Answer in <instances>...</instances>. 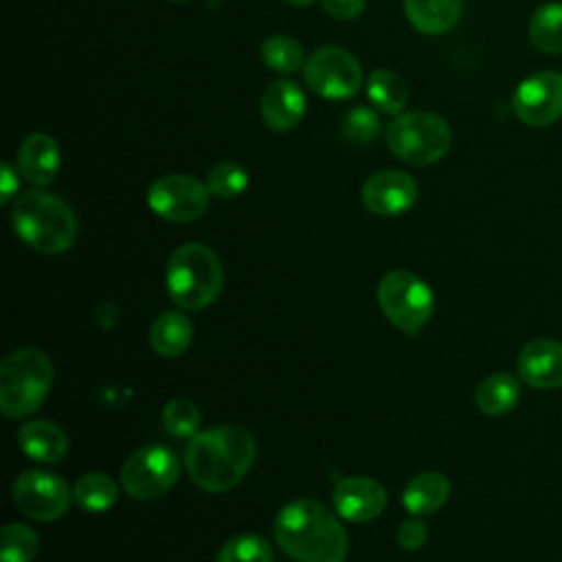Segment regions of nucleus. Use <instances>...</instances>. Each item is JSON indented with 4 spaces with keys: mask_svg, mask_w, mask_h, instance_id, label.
Wrapping results in <instances>:
<instances>
[{
    "mask_svg": "<svg viewBox=\"0 0 562 562\" xmlns=\"http://www.w3.org/2000/svg\"><path fill=\"white\" fill-rule=\"evenodd\" d=\"M116 496V483L103 472H88L72 487L75 503L86 512H105L114 505Z\"/></svg>",
    "mask_w": 562,
    "mask_h": 562,
    "instance_id": "obj_25",
    "label": "nucleus"
},
{
    "mask_svg": "<svg viewBox=\"0 0 562 562\" xmlns=\"http://www.w3.org/2000/svg\"><path fill=\"white\" fill-rule=\"evenodd\" d=\"M11 222L20 239L44 255L68 250L77 237L72 209L46 191L22 193L13 204Z\"/></svg>",
    "mask_w": 562,
    "mask_h": 562,
    "instance_id": "obj_3",
    "label": "nucleus"
},
{
    "mask_svg": "<svg viewBox=\"0 0 562 562\" xmlns=\"http://www.w3.org/2000/svg\"><path fill=\"white\" fill-rule=\"evenodd\" d=\"M37 533L22 522H9L0 533V562H31L37 555Z\"/></svg>",
    "mask_w": 562,
    "mask_h": 562,
    "instance_id": "obj_27",
    "label": "nucleus"
},
{
    "mask_svg": "<svg viewBox=\"0 0 562 562\" xmlns=\"http://www.w3.org/2000/svg\"><path fill=\"white\" fill-rule=\"evenodd\" d=\"M512 110L529 127H547L562 116V72L540 70L522 79L512 97Z\"/></svg>",
    "mask_w": 562,
    "mask_h": 562,
    "instance_id": "obj_11",
    "label": "nucleus"
},
{
    "mask_svg": "<svg viewBox=\"0 0 562 562\" xmlns=\"http://www.w3.org/2000/svg\"><path fill=\"white\" fill-rule=\"evenodd\" d=\"M417 200V182L400 169H384L362 184V204L375 215H400Z\"/></svg>",
    "mask_w": 562,
    "mask_h": 562,
    "instance_id": "obj_13",
    "label": "nucleus"
},
{
    "mask_svg": "<svg viewBox=\"0 0 562 562\" xmlns=\"http://www.w3.org/2000/svg\"><path fill=\"white\" fill-rule=\"evenodd\" d=\"M450 496V483L439 472H422L408 481L402 492V503L413 516L437 512Z\"/></svg>",
    "mask_w": 562,
    "mask_h": 562,
    "instance_id": "obj_20",
    "label": "nucleus"
},
{
    "mask_svg": "<svg viewBox=\"0 0 562 562\" xmlns=\"http://www.w3.org/2000/svg\"><path fill=\"white\" fill-rule=\"evenodd\" d=\"M274 540L299 562H342L349 549L340 520L312 498H296L277 514Z\"/></svg>",
    "mask_w": 562,
    "mask_h": 562,
    "instance_id": "obj_2",
    "label": "nucleus"
},
{
    "mask_svg": "<svg viewBox=\"0 0 562 562\" xmlns=\"http://www.w3.org/2000/svg\"><path fill=\"white\" fill-rule=\"evenodd\" d=\"M303 79L307 88L325 99H349L362 86V68L349 50L321 46L307 57Z\"/></svg>",
    "mask_w": 562,
    "mask_h": 562,
    "instance_id": "obj_8",
    "label": "nucleus"
},
{
    "mask_svg": "<svg viewBox=\"0 0 562 562\" xmlns=\"http://www.w3.org/2000/svg\"><path fill=\"white\" fill-rule=\"evenodd\" d=\"M518 375L533 389L562 386V342L538 338L518 353Z\"/></svg>",
    "mask_w": 562,
    "mask_h": 562,
    "instance_id": "obj_15",
    "label": "nucleus"
},
{
    "mask_svg": "<svg viewBox=\"0 0 562 562\" xmlns=\"http://www.w3.org/2000/svg\"><path fill=\"white\" fill-rule=\"evenodd\" d=\"M215 562H272V547L257 533H239L224 542Z\"/></svg>",
    "mask_w": 562,
    "mask_h": 562,
    "instance_id": "obj_28",
    "label": "nucleus"
},
{
    "mask_svg": "<svg viewBox=\"0 0 562 562\" xmlns=\"http://www.w3.org/2000/svg\"><path fill=\"white\" fill-rule=\"evenodd\" d=\"M193 338V325L191 321L180 312H162L149 329V342L151 349L165 358L180 356L187 351Z\"/></svg>",
    "mask_w": 562,
    "mask_h": 562,
    "instance_id": "obj_21",
    "label": "nucleus"
},
{
    "mask_svg": "<svg viewBox=\"0 0 562 562\" xmlns=\"http://www.w3.org/2000/svg\"><path fill=\"white\" fill-rule=\"evenodd\" d=\"M520 397V384L512 373L487 375L474 393V402L483 415L498 417L509 413Z\"/></svg>",
    "mask_w": 562,
    "mask_h": 562,
    "instance_id": "obj_22",
    "label": "nucleus"
},
{
    "mask_svg": "<svg viewBox=\"0 0 562 562\" xmlns=\"http://www.w3.org/2000/svg\"><path fill=\"white\" fill-rule=\"evenodd\" d=\"M209 189L193 176L169 173L158 178L149 191V209L167 222H193L204 215L209 206Z\"/></svg>",
    "mask_w": 562,
    "mask_h": 562,
    "instance_id": "obj_10",
    "label": "nucleus"
},
{
    "mask_svg": "<svg viewBox=\"0 0 562 562\" xmlns=\"http://www.w3.org/2000/svg\"><path fill=\"white\" fill-rule=\"evenodd\" d=\"M162 424L173 437H193L200 428V411L187 397H176L162 408Z\"/></svg>",
    "mask_w": 562,
    "mask_h": 562,
    "instance_id": "obj_30",
    "label": "nucleus"
},
{
    "mask_svg": "<svg viewBox=\"0 0 562 562\" xmlns=\"http://www.w3.org/2000/svg\"><path fill=\"white\" fill-rule=\"evenodd\" d=\"M283 2H288V4H292V7H307V4H312L314 0H283Z\"/></svg>",
    "mask_w": 562,
    "mask_h": 562,
    "instance_id": "obj_35",
    "label": "nucleus"
},
{
    "mask_svg": "<svg viewBox=\"0 0 562 562\" xmlns=\"http://www.w3.org/2000/svg\"><path fill=\"white\" fill-rule=\"evenodd\" d=\"M261 61L281 75L296 72L303 64V46L290 35H270L261 44Z\"/></svg>",
    "mask_w": 562,
    "mask_h": 562,
    "instance_id": "obj_26",
    "label": "nucleus"
},
{
    "mask_svg": "<svg viewBox=\"0 0 562 562\" xmlns=\"http://www.w3.org/2000/svg\"><path fill=\"white\" fill-rule=\"evenodd\" d=\"M18 443L24 450V454L40 463H57L59 459H64L68 450L66 432L57 424L46 419L26 422L18 430Z\"/></svg>",
    "mask_w": 562,
    "mask_h": 562,
    "instance_id": "obj_18",
    "label": "nucleus"
},
{
    "mask_svg": "<svg viewBox=\"0 0 562 562\" xmlns=\"http://www.w3.org/2000/svg\"><path fill=\"white\" fill-rule=\"evenodd\" d=\"M248 187V171L237 162H220L206 176V189L215 198H237Z\"/></svg>",
    "mask_w": 562,
    "mask_h": 562,
    "instance_id": "obj_29",
    "label": "nucleus"
},
{
    "mask_svg": "<svg viewBox=\"0 0 562 562\" xmlns=\"http://www.w3.org/2000/svg\"><path fill=\"white\" fill-rule=\"evenodd\" d=\"M378 303L382 314L406 334H417L428 323L435 307L428 283L408 270H393L382 277Z\"/></svg>",
    "mask_w": 562,
    "mask_h": 562,
    "instance_id": "obj_7",
    "label": "nucleus"
},
{
    "mask_svg": "<svg viewBox=\"0 0 562 562\" xmlns=\"http://www.w3.org/2000/svg\"><path fill=\"white\" fill-rule=\"evenodd\" d=\"M331 498L338 516L351 522L373 520L386 507V490L367 476H349L338 481Z\"/></svg>",
    "mask_w": 562,
    "mask_h": 562,
    "instance_id": "obj_14",
    "label": "nucleus"
},
{
    "mask_svg": "<svg viewBox=\"0 0 562 562\" xmlns=\"http://www.w3.org/2000/svg\"><path fill=\"white\" fill-rule=\"evenodd\" d=\"M321 4L336 20H356L364 11V0H321Z\"/></svg>",
    "mask_w": 562,
    "mask_h": 562,
    "instance_id": "obj_33",
    "label": "nucleus"
},
{
    "mask_svg": "<svg viewBox=\"0 0 562 562\" xmlns=\"http://www.w3.org/2000/svg\"><path fill=\"white\" fill-rule=\"evenodd\" d=\"M178 479V457L160 443L143 446L121 468L125 492L138 501L165 494Z\"/></svg>",
    "mask_w": 562,
    "mask_h": 562,
    "instance_id": "obj_9",
    "label": "nucleus"
},
{
    "mask_svg": "<svg viewBox=\"0 0 562 562\" xmlns=\"http://www.w3.org/2000/svg\"><path fill=\"white\" fill-rule=\"evenodd\" d=\"M404 11L419 33L441 35L457 24L463 0H404Z\"/></svg>",
    "mask_w": 562,
    "mask_h": 562,
    "instance_id": "obj_19",
    "label": "nucleus"
},
{
    "mask_svg": "<svg viewBox=\"0 0 562 562\" xmlns=\"http://www.w3.org/2000/svg\"><path fill=\"white\" fill-rule=\"evenodd\" d=\"M59 147L57 140L44 132L29 134L18 149L20 173L35 187H46L59 171Z\"/></svg>",
    "mask_w": 562,
    "mask_h": 562,
    "instance_id": "obj_17",
    "label": "nucleus"
},
{
    "mask_svg": "<svg viewBox=\"0 0 562 562\" xmlns=\"http://www.w3.org/2000/svg\"><path fill=\"white\" fill-rule=\"evenodd\" d=\"M169 2H187V0H169Z\"/></svg>",
    "mask_w": 562,
    "mask_h": 562,
    "instance_id": "obj_36",
    "label": "nucleus"
},
{
    "mask_svg": "<svg viewBox=\"0 0 562 562\" xmlns=\"http://www.w3.org/2000/svg\"><path fill=\"white\" fill-rule=\"evenodd\" d=\"M367 97L380 112L397 116V114H402V110L408 101V90L400 75H395L393 70H386V68H378L369 75Z\"/></svg>",
    "mask_w": 562,
    "mask_h": 562,
    "instance_id": "obj_24",
    "label": "nucleus"
},
{
    "mask_svg": "<svg viewBox=\"0 0 562 562\" xmlns=\"http://www.w3.org/2000/svg\"><path fill=\"white\" fill-rule=\"evenodd\" d=\"M0 202L7 204L11 200V195L18 191V173L13 171V167L9 162H2L0 167Z\"/></svg>",
    "mask_w": 562,
    "mask_h": 562,
    "instance_id": "obj_34",
    "label": "nucleus"
},
{
    "mask_svg": "<svg viewBox=\"0 0 562 562\" xmlns=\"http://www.w3.org/2000/svg\"><path fill=\"white\" fill-rule=\"evenodd\" d=\"M53 384V364L40 349H18L0 362V406L11 419L35 413Z\"/></svg>",
    "mask_w": 562,
    "mask_h": 562,
    "instance_id": "obj_5",
    "label": "nucleus"
},
{
    "mask_svg": "<svg viewBox=\"0 0 562 562\" xmlns=\"http://www.w3.org/2000/svg\"><path fill=\"white\" fill-rule=\"evenodd\" d=\"M257 454L255 437L241 426H215L195 432L184 450V465L193 483L206 492L235 487Z\"/></svg>",
    "mask_w": 562,
    "mask_h": 562,
    "instance_id": "obj_1",
    "label": "nucleus"
},
{
    "mask_svg": "<svg viewBox=\"0 0 562 562\" xmlns=\"http://www.w3.org/2000/svg\"><path fill=\"white\" fill-rule=\"evenodd\" d=\"M13 503L35 520L48 522L66 514L70 490L66 481L46 470H26L13 483Z\"/></svg>",
    "mask_w": 562,
    "mask_h": 562,
    "instance_id": "obj_12",
    "label": "nucleus"
},
{
    "mask_svg": "<svg viewBox=\"0 0 562 562\" xmlns=\"http://www.w3.org/2000/svg\"><path fill=\"white\" fill-rule=\"evenodd\" d=\"M452 143L448 123L426 110L402 112L386 125L389 149L413 167H428L441 160Z\"/></svg>",
    "mask_w": 562,
    "mask_h": 562,
    "instance_id": "obj_6",
    "label": "nucleus"
},
{
    "mask_svg": "<svg viewBox=\"0 0 562 562\" xmlns=\"http://www.w3.org/2000/svg\"><path fill=\"white\" fill-rule=\"evenodd\" d=\"M224 285V270L217 255L204 244H182L167 263V290L182 310L211 305Z\"/></svg>",
    "mask_w": 562,
    "mask_h": 562,
    "instance_id": "obj_4",
    "label": "nucleus"
},
{
    "mask_svg": "<svg viewBox=\"0 0 562 562\" xmlns=\"http://www.w3.org/2000/svg\"><path fill=\"white\" fill-rule=\"evenodd\" d=\"M426 538H428V527L419 518H408L397 527V542L408 551L419 549L426 542Z\"/></svg>",
    "mask_w": 562,
    "mask_h": 562,
    "instance_id": "obj_32",
    "label": "nucleus"
},
{
    "mask_svg": "<svg viewBox=\"0 0 562 562\" xmlns=\"http://www.w3.org/2000/svg\"><path fill=\"white\" fill-rule=\"evenodd\" d=\"M340 132L342 138L356 145H367L371 140L378 138L380 134V119L371 108L358 105L353 110H349L342 121H340Z\"/></svg>",
    "mask_w": 562,
    "mask_h": 562,
    "instance_id": "obj_31",
    "label": "nucleus"
},
{
    "mask_svg": "<svg viewBox=\"0 0 562 562\" xmlns=\"http://www.w3.org/2000/svg\"><path fill=\"white\" fill-rule=\"evenodd\" d=\"M305 114V94L294 81H272L261 94V119L274 132L294 130Z\"/></svg>",
    "mask_w": 562,
    "mask_h": 562,
    "instance_id": "obj_16",
    "label": "nucleus"
},
{
    "mask_svg": "<svg viewBox=\"0 0 562 562\" xmlns=\"http://www.w3.org/2000/svg\"><path fill=\"white\" fill-rule=\"evenodd\" d=\"M529 40L544 55L562 53V2H547L531 13Z\"/></svg>",
    "mask_w": 562,
    "mask_h": 562,
    "instance_id": "obj_23",
    "label": "nucleus"
}]
</instances>
